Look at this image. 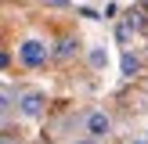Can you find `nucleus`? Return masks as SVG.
<instances>
[{
  "label": "nucleus",
  "instance_id": "0eeeda50",
  "mask_svg": "<svg viewBox=\"0 0 148 144\" xmlns=\"http://www.w3.org/2000/svg\"><path fill=\"white\" fill-rule=\"evenodd\" d=\"M127 25H130V29H145V14H141V11H130V14H127Z\"/></svg>",
  "mask_w": 148,
  "mask_h": 144
},
{
  "label": "nucleus",
  "instance_id": "f257e3e1",
  "mask_svg": "<svg viewBox=\"0 0 148 144\" xmlns=\"http://www.w3.org/2000/svg\"><path fill=\"white\" fill-rule=\"evenodd\" d=\"M47 43L43 40H36V36H29V40H22L18 43V61L25 65V69H40L43 61H47Z\"/></svg>",
  "mask_w": 148,
  "mask_h": 144
},
{
  "label": "nucleus",
  "instance_id": "6e6552de",
  "mask_svg": "<svg viewBox=\"0 0 148 144\" xmlns=\"http://www.w3.org/2000/svg\"><path fill=\"white\" fill-rule=\"evenodd\" d=\"M79 144H98V137H87V141H79Z\"/></svg>",
  "mask_w": 148,
  "mask_h": 144
},
{
  "label": "nucleus",
  "instance_id": "39448f33",
  "mask_svg": "<svg viewBox=\"0 0 148 144\" xmlns=\"http://www.w3.org/2000/svg\"><path fill=\"white\" fill-rule=\"evenodd\" d=\"M72 50H76V40H72V36H65V40H58V47H54V58H72Z\"/></svg>",
  "mask_w": 148,
  "mask_h": 144
},
{
  "label": "nucleus",
  "instance_id": "423d86ee",
  "mask_svg": "<svg viewBox=\"0 0 148 144\" xmlns=\"http://www.w3.org/2000/svg\"><path fill=\"white\" fill-rule=\"evenodd\" d=\"M119 65H123V76H134V72L141 69V61H137V54H130V50L123 54V61H119Z\"/></svg>",
  "mask_w": 148,
  "mask_h": 144
},
{
  "label": "nucleus",
  "instance_id": "f03ea898",
  "mask_svg": "<svg viewBox=\"0 0 148 144\" xmlns=\"http://www.w3.org/2000/svg\"><path fill=\"white\" fill-rule=\"evenodd\" d=\"M83 130H87V137H108L112 133V119H108V112H101V108H94V112H87L83 115Z\"/></svg>",
  "mask_w": 148,
  "mask_h": 144
},
{
  "label": "nucleus",
  "instance_id": "7ed1b4c3",
  "mask_svg": "<svg viewBox=\"0 0 148 144\" xmlns=\"http://www.w3.org/2000/svg\"><path fill=\"white\" fill-rule=\"evenodd\" d=\"M18 112L25 115V119H40V112H43V94H22V97H18Z\"/></svg>",
  "mask_w": 148,
  "mask_h": 144
},
{
  "label": "nucleus",
  "instance_id": "20e7f679",
  "mask_svg": "<svg viewBox=\"0 0 148 144\" xmlns=\"http://www.w3.org/2000/svg\"><path fill=\"white\" fill-rule=\"evenodd\" d=\"M87 61H90V69H105V65H108V50L105 47H90Z\"/></svg>",
  "mask_w": 148,
  "mask_h": 144
},
{
  "label": "nucleus",
  "instance_id": "1a4fd4ad",
  "mask_svg": "<svg viewBox=\"0 0 148 144\" xmlns=\"http://www.w3.org/2000/svg\"><path fill=\"white\" fill-rule=\"evenodd\" d=\"M130 144H145V141H130Z\"/></svg>",
  "mask_w": 148,
  "mask_h": 144
}]
</instances>
